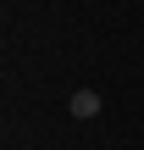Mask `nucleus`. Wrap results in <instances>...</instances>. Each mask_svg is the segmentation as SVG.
<instances>
[{
	"label": "nucleus",
	"instance_id": "nucleus-1",
	"mask_svg": "<svg viewBox=\"0 0 144 150\" xmlns=\"http://www.w3.org/2000/svg\"><path fill=\"white\" fill-rule=\"evenodd\" d=\"M67 111H72L78 122H94V117L105 111V100H100V89H72V100H67Z\"/></svg>",
	"mask_w": 144,
	"mask_h": 150
}]
</instances>
